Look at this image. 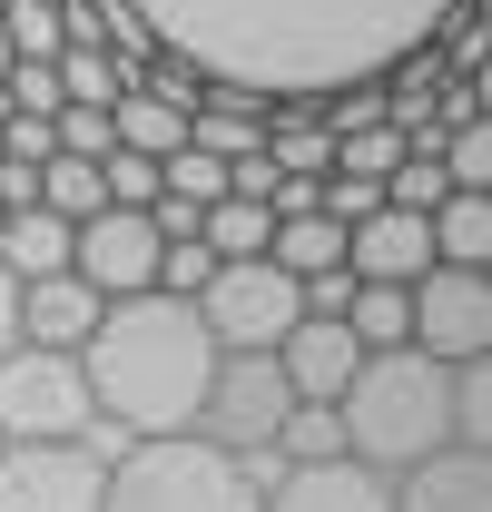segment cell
Wrapping results in <instances>:
<instances>
[{"label": "cell", "instance_id": "6da1fadb", "mask_svg": "<svg viewBox=\"0 0 492 512\" xmlns=\"http://www.w3.org/2000/svg\"><path fill=\"white\" fill-rule=\"evenodd\" d=\"M128 10L148 20L158 50L197 60L227 89H256V99L306 89V99H325L345 79H384L463 0H128Z\"/></svg>", "mask_w": 492, "mask_h": 512}, {"label": "cell", "instance_id": "7a4b0ae2", "mask_svg": "<svg viewBox=\"0 0 492 512\" xmlns=\"http://www.w3.org/2000/svg\"><path fill=\"white\" fill-rule=\"evenodd\" d=\"M79 375H89V404L109 434H197V404H207V375H217V335L197 325L187 296H109L89 345H79Z\"/></svg>", "mask_w": 492, "mask_h": 512}, {"label": "cell", "instance_id": "3957f363", "mask_svg": "<svg viewBox=\"0 0 492 512\" xmlns=\"http://www.w3.org/2000/svg\"><path fill=\"white\" fill-rule=\"evenodd\" d=\"M335 434L345 453L365 463V473H404V463H424V453L453 444V365H433L414 345H384L355 365V384L335 394Z\"/></svg>", "mask_w": 492, "mask_h": 512}, {"label": "cell", "instance_id": "277c9868", "mask_svg": "<svg viewBox=\"0 0 492 512\" xmlns=\"http://www.w3.org/2000/svg\"><path fill=\"white\" fill-rule=\"evenodd\" d=\"M266 473L246 453H217L207 434H138L109 453L99 512H256Z\"/></svg>", "mask_w": 492, "mask_h": 512}, {"label": "cell", "instance_id": "5b68a950", "mask_svg": "<svg viewBox=\"0 0 492 512\" xmlns=\"http://www.w3.org/2000/svg\"><path fill=\"white\" fill-rule=\"evenodd\" d=\"M0 444H99V404L79 355L10 345L0 355Z\"/></svg>", "mask_w": 492, "mask_h": 512}, {"label": "cell", "instance_id": "8992f818", "mask_svg": "<svg viewBox=\"0 0 492 512\" xmlns=\"http://www.w3.org/2000/svg\"><path fill=\"white\" fill-rule=\"evenodd\" d=\"M187 306L217 335V355H266V345L296 325V276L266 266V256H227V266H207V286H197Z\"/></svg>", "mask_w": 492, "mask_h": 512}, {"label": "cell", "instance_id": "52a82bcc", "mask_svg": "<svg viewBox=\"0 0 492 512\" xmlns=\"http://www.w3.org/2000/svg\"><path fill=\"white\" fill-rule=\"evenodd\" d=\"M286 375H276V355H217V375H207V404H197V434L217 453H256L276 444V424H286Z\"/></svg>", "mask_w": 492, "mask_h": 512}, {"label": "cell", "instance_id": "ba28073f", "mask_svg": "<svg viewBox=\"0 0 492 512\" xmlns=\"http://www.w3.org/2000/svg\"><path fill=\"white\" fill-rule=\"evenodd\" d=\"M404 306H414V355L433 365L492 355V266H424L404 286Z\"/></svg>", "mask_w": 492, "mask_h": 512}, {"label": "cell", "instance_id": "9c48e42d", "mask_svg": "<svg viewBox=\"0 0 492 512\" xmlns=\"http://www.w3.org/2000/svg\"><path fill=\"white\" fill-rule=\"evenodd\" d=\"M109 453L99 444H0V512H99Z\"/></svg>", "mask_w": 492, "mask_h": 512}, {"label": "cell", "instance_id": "30bf717a", "mask_svg": "<svg viewBox=\"0 0 492 512\" xmlns=\"http://www.w3.org/2000/svg\"><path fill=\"white\" fill-rule=\"evenodd\" d=\"M69 276L99 286V296H148L158 286V227L148 207H99L69 227Z\"/></svg>", "mask_w": 492, "mask_h": 512}, {"label": "cell", "instance_id": "8fae6325", "mask_svg": "<svg viewBox=\"0 0 492 512\" xmlns=\"http://www.w3.org/2000/svg\"><path fill=\"white\" fill-rule=\"evenodd\" d=\"M266 355H276V375H286L296 404H335V394L355 384V365H365V345L345 335V316H296Z\"/></svg>", "mask_w": 492, "mask_h": 512}, {"label": "cell", "instance_id": "7c38bea8", "mask_svg": "<svg viewBox=\"0 0 492 512\" xmlns=\"http://www.w3.org/2000/svg\"><path fill=\"white\" fill-rule=\"evenodd\" d=\"M424 266H433V227L414 207H394V197L345 227V276H355V286H414Z\"/></svg>", "mask_w": 492, "mask_h": 512}, {"label": "cell", "instance_id": "4fadbf2b", "mask_svg": "<svg viewBox=\"0 0 492 512\" xmlns=\"http://www.w3.org/2000/svg\"><path fill=\"white\" fill-rule=\"evenodd\" d=\"M256 512H394V483L365 473L355 453H325V463H286Z\"/></svg>", "mask_w": 492, "mask_h": 512}, {"label": "cell", "instance_id": "5bb4252c", "mask_svg": "<svg viewBox=\"0 0 492 512\" xmlns=\"http://www.w3.org/2000/svg\"><path fill=\"white\" fill-rule=\"evenodd\" d=\"M394 512H492V453L443 444L394 473Z\"/></svg>", "mask_w": 492, "mask_h": 512}, {"label": "cell", "instance_id": "9a60e30c", "mask_svg": "<svg viewBox=\"0 0 492 512\" xmlns=\"http://www.w3.org/2000/svg\"><path fill=\"white\" fill-rule=\"evenodd\" d=\"M99 306H109V296H99V286H79V276H30V286H20V345H50V355H79V345H89V325H99Z\"/></svg>", "mask_w": 492, "mask_h": 512}, {"label": "cell", "instance_id": "2e32d148", "mask_svg": "<svg viewBox=\"0 0 492 512\" xmlns=\"http://www.w3.org/2000/svg\"><path fill=\"white\" fill-rule=\"evenodd\" d=\"M187 148H207V158H246V148H266V99L207 79L197 109H187Z\"/></svg>", "mask_w": 492, "mask_h": 512}, {"label": "cell", "instance_id": "e0dca14e", "mask_svg": "<svg viewBox=\"0 0 492 512\" xmlns=\"http://www.w3.org/2000/svg\"><path fill=\"white\" fill-rule=\"evenodd\" d=\"M109 138H119V148H138V158H178V148H187V109L128 79L119 99H109Z\"/></svg>", "mask_w": 492, "mask_h": 512}, {"label": "cell", "instance_id": "ac0fdd59", "mask_svg": "<svg viewBox=\"0 0 492 512\" xmlns=\"http://www.w3.org/2000/svg\"><path fill=\"white\" fill-rule=\"evenodd\" d=\"M424 227H433V266H492V197L483 188L433 197Z\"/></svg>", "mask_w": 492, "mask_h": 512}, {"label": "cell", "instance_id": "d6986e66", "mask_svg": "<svg viewBox=\"0 0 492 512\" xmlns=\"http://www.w3.org/2000/svg\"><path fill=\"white\" fill-rule=\"evenodd\" d=\"M0 266L30 286V276H60L69 266V217L50 207H0Z\"/></svg>", "mask_w": 492, "mask_h": 512}, {"label": "cell", "instance_id": "ffe728a7", "mask_svg": "<svg viewBox=\"0 0 492 512\" xmlns=\"http://www.w3.org/2000/svg\"><path fill=\"white\" fill-rule=\"evenodd\" d=\"M266 266H286V276H325V266H345V227H335L325 207H306V217H276Z\"/></svg>", "mask_w": 492, "mask_h": 512}, {"label": "cell", "instance_id": "44dd1931", "mask_svg": "<svg viewBox=\"0 0 492 512\" xmlns=\"http://www.w3.org/2000/svg\"><path fill=\"white\" fill-rule=\"evenodd\" d=\"M345 335L384 355V345H414V306H404V286H355L345 296Z\"/></svg>", "mask_w": 492, "mask_h": 512}, {"label": "cell", "instance_id": "7402d4cb", "mask_svg": "<svg viewBox=\"0 0 492 512\" xmlns=\"http://www.w3.org/2000/svg\"><path fill=\"white\" fill-rule=\"evenodd\" d=\"M50 79H60V109H109L128 89V69L109 50H50Z\"/></svg>", "mask_w": 492, "mask_h": 512}, {"label": "cell", "instance_id": "603a6c76", "mask_svg": "<svg viewBox=\"0 0 492 512\" xmlns=\"http://www.w3.org/2000/svg\"><path fill=\"white\" fill-rule=\"evenodd\" d=\"M40 207L69 217V227L99 217V207H109V197H99V158H40Z\"/></svg>", "mask_w": 492, "mask_h": 512}, {"label": "cell", "instance_id": "cb8c5ba5", "mask_svg": "<svg viewBox=\"0 0 492 512\" xmlns=\"http://www.w3.org/2000/svg\"><path fill=\"white\" fill-rule=\"evenodd\" d=\"M453 444L492 453V355H463L453 365Z\"/></svg>", "mask_w": 492, "mask_h": 512}, {"label": "cell", "instance_id": "d4e9b609", "mask_svg": "<svg viewBox=\"0 0 492 512\" xmlns=\"http://www.w3.org/2000/svg\"><path fill=\"white\" fill-rule=\"evenodd\" d=\"M286 463H325V453H345V434H335V404H286V424H276V444Z\"/></svg>", "mask_w": 492, "mask_h": 512}, {"label": "cell", "instance_id": "484cf974", "mask_svg": "<svg viewBox=\"0 0 492 512\" xmlns=\"http://www.w3.org/2000/svg\"><path fill=\"white\" fill-rule=\"evenodd\" d=\"M0 40H10V60H50L60 50V0H0Z\"/></svg>", "mask_w": 492, "mask_h": 512}, {"label": "cell", "instance_id": "4316f807", "mask_svg": "<svg viewBox=\"0 0 492 512\" xmlns=\"http://www.w3.org/2000/svg\"><path fill=\"white\" fill-rule=\"evenodd\" d=\"M158 197L217 207V197H227V158H207V148H178V158H158Z\"/></svg>", "mask_w": 492, "mask_h": 512}, {"label": "cell", "instance_id": "83f0119b", "mask_svg": "<svg viewBox=\"0 0 492 512\" xmlns=\"http://www.w3.org/2000/svg\"><path fill=\"white\" fill-rule=\"evenodd\" d=\"M443 178H453V188H483V197H492V128H483V119L443 128Z\"/></svg>", "mask_w": 492, "mask_h": 512}, {"label": "cell", "instance_id": "f1b7e54d", "mask_svg": "<svg viewBox=\"0 0 492 512\" xmlns=\"http://www.w3.org/2000/svg\"><path fill=\"white\" fill-rule=\"evenodd\" d=\"M99 197H109V207H158V158L109 148V158H99Z\"/></svg>", "mask_w": 492, "mask_h": 512}, {"label": "cell", "instance_id": "f546056e", "mask_svg": "<svg viewBox=\"0 0 492 512\" xmlns=\"http://www.w3.org/2000/svg\"><path fill=\"white\" fill-rule=\"evenodd\" d=\"M374 119H394V89L384 79H345V89H325V128L345 138V128H374Z\"/></svg>", "mask_w": 492, "mask_h": 512}, {"label": "cell", "instance_id": "4dcf8cb0", "mask_svg": "<svg viewBox=\"0 0 492 512\" xmlns=\"http://www.w3.org/2000/svg\"><path fill=\"white\" fill-rule=\"evenodd\" d=\"M50 138H60V158H109L119 138H109V109H50Z\"/></svg>", "mask_w": 492, "mask_h": 512}, {"label": "cell", "instance_id": "1f68e13d", "mask_svg": "<svg viewBox=\"0 0 492 512\" xmlns=\"http://www.w3.org/2000/svg\"><path fill=\"white\" fill-rule=\"evenodd\" d=\"M10 345H20V276L0 266V355H10Z\"/></svg>", "mask_w": 492, "mask_h": 512}, {"label": "cell", "instance_id": "d6a6232c", "mask_svg": "<svg viewBox=\"0 0 492 512\" xmlns=\"http://www.w3.org/2000/svg\"><path fill=\"white\" fill-rule=\"evenodd\" d=\"M0 69H10V40H0Z\"/></svg>", "mask_w": 492, "mask_h": 512}]
</instances>
